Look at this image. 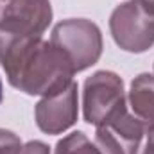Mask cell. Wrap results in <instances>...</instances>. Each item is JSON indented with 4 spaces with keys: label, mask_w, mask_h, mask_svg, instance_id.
Here are the masks:
<instances>
[{
    "label": "cell",
    "mask_w": 154,
    "mask_h": 154,
    "mask_svg": "<svg viewBox=\"0 0 154 154\" xmlns=\"http://www.w3.org/2000/svg\"><path fill=\"white\" fill-rule=\"evenodd\" d=\"M20 154H48V147L41 142H29L22 147Z\"/></svg>",
    "instance_id": "8fae6325"
},
{
    "label": "cell",
    "mask_w": 154,
    "mask_h": 154,
    "mask_svg": "<svg viewBox=\"0 0 154 154\" xmlns=\"http://www.w3.org/2000/svg\"><path fill=\"white\" fill-rule=\"evenodd\" d=\"M50 41L66 56L74 72L95 65L102 52V36L99 27L82 18L59 22L52 31Z\"/></svg>",
    "instance_id": "7a4b0ae2"
},
{
    "label": "cell",
    "mask_w": 154,
    "mask_h": 154,
    "mask_svg": "<svg viewBox=\"0 0 154 154\" xmlns=\"http://www.w3.org/2000/svg\"><path fill=\"white\" fill-rule=\"evenodd\" d=\"M0 63L9 82L29 95H54L72 84L75 74L66 56L41 38L0 36Z\"/></svg>",
    "instance_id": "6da1fadb"
},
{
    "label": "cell",
    "mask_w": 154,
    "mask_h": 154,
    "mask_svg": "<svg viewBox=\"0 0 154 154\" xmlns=\"http://www.w3.org/2000/svg\"><path fill=\"white\" fill-rule=\"evenodd\" d=\"M147 124L138 116L129 115L127 109L97 127L95 142L102 154H138V147Z\"/></svg>",
    "instance_id": "8992f818"
},
{
    "label": "cell",
    "mask_w": 154,
    "mask_h": 154,
    "mask_svg": "<svg viewBox=\"0 0 154 154\" xmlns=\"http://www.w3.org/2000/svg\"><path fill=\"white\" fill-rule=\"evenodd\" d=\"M52 18L48 0H0V36L41 38Z\"/></svg>",
    "instance_id": "277c9868"
},
{
    "label": "cell",
    "mask_w": 154,
    "mask_h": 154,
    "mask_svg": "<svg viewBox=\"0 0 154 154\" xmlns=\"http://www.w3.org/2000/svg\"><path fill=\"white\" fill-rule=\"evenodd\" d=\"M109 29L116 45L127 52H143L154 43V16L138 0L116 7L109 18Z\"/></svg>",
    "instance_id": "5b68a950"
},
{
    "label": "cell",
    "mask_w": 154,
    "mask_h": 154,
    "mask_svg": "<svg viewBox=\"0 0 154 154\" xmlns=\"http://www.w3.org/2000/svg\"><path fill=\"white\" fill-rule=\"evenodd\" d=\"M84 120L93 125H104L125 111L122 79L113 72H97L84 82L82 97Z\"/></svg>",
    "instance_id": "3957f363"
},
{
    "label": "cell",
    "mask_w": 154,
    "mask_h": 154,
    "mask_svg": "<svg viewBox=\"0 0 154 154\" xmlns=\"http://www.w3.org/2000/svg\"><path fill=\"white\" fill-rule=\"evenodd\" d=\"M143 154H154V125L147 127V145Z\"/></svg>",
    "instance_id": "7c38bea8"
},
{
    "label": "cell",
    "mask_w": 154,
    "mask_h": 154,
    "mask_svg": "<svg viewBox=\"0 0 154 154\" xmlns=\"http://www.w3.org/2000/svg\"><path fill=\"white\" fill-rule=\"evenodd\" d=\"M138 4H140L149 14H152L154 16V0H138Z\"/></svg>",
    "instance_id": "4fadbf2b"
},
{
    "label": "cell",
    "mask_w": 154,
    "mask_h": 154,
    "mask_svg": "<svg viewBox=\"0 0 154 154\" xmlns=\"http://www.w3.org/2000/svg\"><path fill=\"white\" fill-rule=\"evenodd\" d=\"M22 147L23 145L14 133L0 129V154H20Z\"/></svg>",
    "instance_id": "30bf717a"
},
{
    "label": "cell",
    "mask_w": 154,
    "mask_h": 154,
    "mask_svg": "<svg viewBox=\"0 0 154 154\" xmlns=\"http://www.w3.org/2000/svg\"><path fill=\"white\" fill-rule=\"evenodd\" d=\"M129 104L134 116H138L147 125H154V75H138L129 91Z\"/></svg>",
    "instance_id": "ba28073f"
},
{
    "label": "cell",
    "mask_w": 154,
    "mask_h": 154,
    "mask_svg": "<svg viewBox=\"0 0 154 154\" xmlns=\"http://www.w3.org/2000/svg\"><path fill=\"white\" fill-rule=\"evenodd\" d=\"M77 120V84L72 82L59 93L48 95L36 106V124L43 133L57 134Z\"/></svg>",
    "instance_id": "52a82bcc"
},
{
    "label": "cell",
    "mask_w": 154,
    "mask_h": 154,
    "mask_svg": "<svg viewBox=\"0 0 154 154\" xmlns=\"http://www.w3.org/2000/svg\"><path fill=\"white\" fill-rule=\"evenodd\" d=\"M56 154H102L82 133H72L56 145Z\"/></svg>",
    "instance_id": "9c48e42d"
},
{
    "label": "cell",
    "mask_w": 154,
    "mask_h": 154,
    "mask_svg": "<svg viewBox=\"0 0 154 154\" xmlns=\"http://www.w3.org/2000/svg\"><path fill=\"white\" fill-rule=\"evenodd\" d=\"M0 102H2V82H0Z\"/></svg>",
    "instance_id": "5bb4252c"
}]
</instances>
